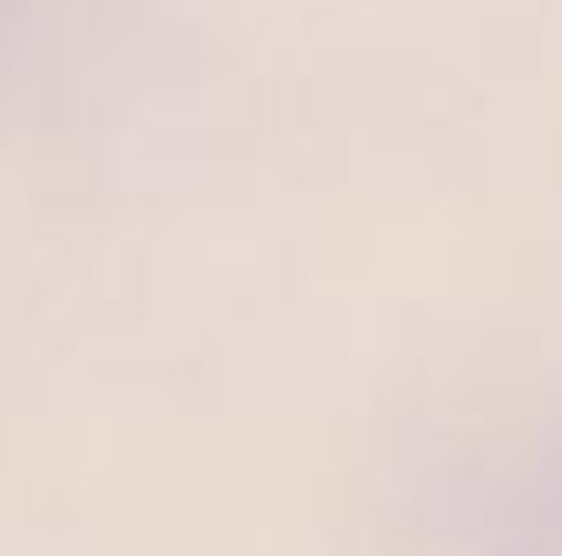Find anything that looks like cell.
Here are the masks:
<instances>
[{"label":"cell","instance_id":"6da1fadb","mask_svg":"<svg viewBox=\"0 0 562 556\" xmlns=\"http://www.w3.org/2000/svg\"><path fill=\"white\" fill-rule=\"evenodd\" d=\"M520 535L498 549H520V556H562V478H535V492H527L520 507Z\"/></svg>","mask_w":562,"mask_h":556}]
</instances>
